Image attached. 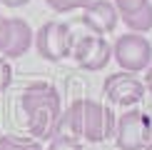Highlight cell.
<instances>
[{
	"mask_svg": "<svg viewBox=\"0 0 152 150\" xmlns=\"http://www.w3.org/2000/svg\"><path fill=\"white\" fill-rule=\"evenodd\" d=\"M20 110L28 123V133L35 140H53L62 123V98L50 83H33L20 95Z\"/></svg>",
	"mask_w": 152,
	"mask_h": 150,
	"instance_id": "obj_1",
	"label": "cell"
},
{
	"mask_svg": "<svg viewBox=\"0 0 152 150\" xmlns=\"http://www.w3.org/2000/svg\"><path fill=\"white\" fill-rule=\"evenodd\" d=\"M117 118L115 110L90 98H77L70 103V108L62 110L60 133H67L72 138H82L87 143H105L115 138Z\"/></svg>",
	"mask_w": 152,
	"mask_h": 150,
	"instance_id": "obj_2",
	"label": "cell"
},
{
	"mask_svg": "<svg viewBox=\"0 0 152 150\" xmlns=\"http://www.w3.org/2000/svg\"><path fill=\"white\" fill-rule=\"evenodd\" d=\"M35 50L37 55H42L50 62H60L65 58H70L72 45H75V35L72 28L67 23H42L40 28L35 30Z\"/></svg>",
	"mask_w": 152,
	"mask_h": 150,
	"instance_id": "obj_3",
	"label": "cell"
},
{
	"mask_svg": "<svg viewBox=\"0 0 152 150\" xmlns=\"http://www.w3.org/2000/svg\"><path fill=\"white\" fill-rule=\"evenodd\" d=\"M152 140V118L142 110H127L117 118L115 145L117 150H145Z\"/></svg>",
	"mask_w": 152,
	"mask_h": 150,
	"instance_id": "obj_4",
	"label": "cell"
},
{
	"mask_svg": "<svg viewBox=\"0 0 152 150\" xmlns=\"http://www.w3.org/2000/svg\"><path fill=\"white\" fill-rule=\"evenodd\" d=\"M112 58L127 73H142L152 65V43L142 33H125L112 45Z\"/></svg>",
	"mask_w": 152,
	"mask_h": 150,
	"instance_id": "obj_5",
	"label": "cell"
},
{
	"mask_svg": "<svg viewBox=\"0 0 152 150\" xmlns=\"http://www.w3.org/2000/svg\"><path fill=\"white\" fill-rule=\"evenodd\" d=\"M70 58L75 60V65L80 70H87V73L105 70L107 62L112 60V43L105 35H95V33L80 35L75 38Z\"/></svg>",
	"mask_w": 152,
	"mask_h": 150,
	"instance_id": "obj_6",
	"label": "cell"
},
{
	"mask_svg": "<svg viewBox=\"0 0 152 150\" xmlns=\"http://www.w3.org/2000/svg\"><path fill=\"white\" fill-rule=\"evenodd\" d=\"M102 93H105V98L110 100L112 105L132 108V105H137L145 98L147 88H145V83L137 78L135 73L120 70V73H112V75H107V78H105Z\"/></svg>",
	"mask_w": 152,
	"mask_h": 150,
	"instance_id": "obj_7",
	"label": "cell"
},
{
	"mask_svg": "<svg viewBox=\"0 0 152 150\" xmlns=\"http://www.w3.org/2000/svg\"><path fill=\"white\" fill-rule=\"evenodd\" d=\"M82 23L95 35H110V33H115V28L120 23V12H117L112 0H92L85 8Z\"/></svg>",
	"mask_w": 152,
	"mask_h": 150,
	"instance_id": "obj_8",
	"label": "cell"
},
{
	"mask_svg": "<svg viewBox=\"0 0 152 150\" xmlns=\"http://www.w3.org/2000/svg\"><path fill=\"white\" fill-rule=\"evenodd\" d=\"M122 23L130 28V33H150L152 30V3H147L145 8L135 10V12H127L122 15Z\"/></svg>",
	"mask_w": 152,
	"mask_h": 150,
	"instance_id": "obj_9",
	"label": "cell"
},
{
	"mask_svg": "<svg viewBox=\"0 0 152 150\" xmlns=\"http://www.w3.org/2000/svg\"><path fill=\"white\" fill-rule=\"evenodd\" d=\"M0 150H42V145L35 140V138L0 135Z\"/></svg>",
	"mask_w": 152,
	"mask_h": 150,
	"instance_id": "obj_10",
	"label": "cell"
},
{
	"mask_svg": "<svg viewBox=\"0 0 152 150\" xmlns=\"http://www.w3.org/2000/svg\"><path fill=\"white\" fill-rule=\"evenodd\" d=\"M48 150H82V143L77 140V138L67 135V133H58L53 140H50Z\"/></svg>",
	"mask_w": 152,
	"mask_h": 150,
	"instance_id": "obj_11",
	"label": "cell"
},
{
	"mask_svg": "<svg viewBox=\"0 0 152 150\" xmlns=\"http://www.w3.org/2000/svg\"><path fill=\"white\" fill-rule=\"evenodd\" d=\"M45 3L55 12H72V10H85L92 0H45Z\"/></svg>",
	"mask_w": 152,
	"mask_h": 150,
	"instance_id": "obj_12",
	"label": "cell"
},
{
	"mask_svg": "<svg viewBox=\"0 0 152 150\" xmlns=\"http://www.w3.org/2000/svg\"><path fill=\"white\" fill-rule=\"evenodd\" d=\"M10 38H12V18H3L0 15V55L8 53Z\"/></svg>",
	"mask_w": 152,
	"mask_h": 150,
	"instance_id": "obj_13",
	"label": "cell"
},
{
	"mask_svg": "<svg viewBox=\"0 0 152 150\" xmlns=\"http://www.w3.org/2000/svg\"><path fill=\"white\" fill-rule=\"evenodd\" d=\"M10 85H12V65H10L8 58L0 55V95H3Z\"/></svg>",
	"mask_w": 152,
	"mask_h": 150,
	"instance_id": "obj_14",
	"label": "cell"
},
{
	"mask_svg": "<svg viewBox=\"0 0 152 150\" xmlns=\"http://www.w3.org/2000/svg\"><path fill=\"white\" fill-rule=\"evenodd\" d=\"M112 3H115V8H117V12H120V18H122V15H127V12H135V10L145 8V5L152 3V0H112Z\"/></svg>",
	"mask_w": 152,
	"mask_h": 150,
	"instance_id": "obj_15",
	"label": "cell"
},
{
	"mask_svg": "<svg viewBox=\"0 0 152 150\" xmlns=\"http://www.w3.org/2000/svg\"><path fill=\"white\" fill-rule=\"evenodd\" d=\"M30 0H0V5H8V8H23V5H28Z\"/></svg>",
	"mask_w": 152,
	"mask_h": 150,
	"instance_id": "obj_16",
	"label": "cell"
},
{
	"mask_svg": "<svg viewBox=\"0 0 152 150\" xmlns=\"http://www.w3.org/2000/svg\"><path fill=\"white\" fill-rule=\"evenodd\" d=\"M142 83H145V88H147V90L152 93V65L147 68V70H145V80H142Z\"/></svg>",
	"mask_w": 152,
	"mask_h": 150,
	"instance_id": "obj_17",
	"label": "cell"
},
{
	"mask_svg": "<svg viewBox=\"0 0 152 150\" xmlns=\"http://www.w3.org/2000/svg\"><path fill=\"white\" fill-rule=\"evenodd\" d=\"M145 150H152V140H150V145H147V148H145Z\"/></svg>",
	"mask_w": 152,
	"mask_h": 150,
	"instance_id": "obj_18",
	"label": "cell"
}]
</instances>
